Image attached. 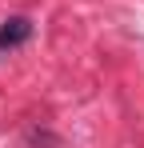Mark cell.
Returning <instances> with one entry per match:
<instances>
[{"label":"cell","instance_id":"cell-1","mask_svg":"<svg viewBox=\"0 0 144 148\" xmlns=\"http://www.w3.org/2000/svg\"><path fill=\"white\" fill-rule=\"evenodd\" d=\"M28 36H32V24H28L24 16H8V20L0 24V48H20Z\"/></svg>","mask_w":144,"mask_h":148}]
</instances>
